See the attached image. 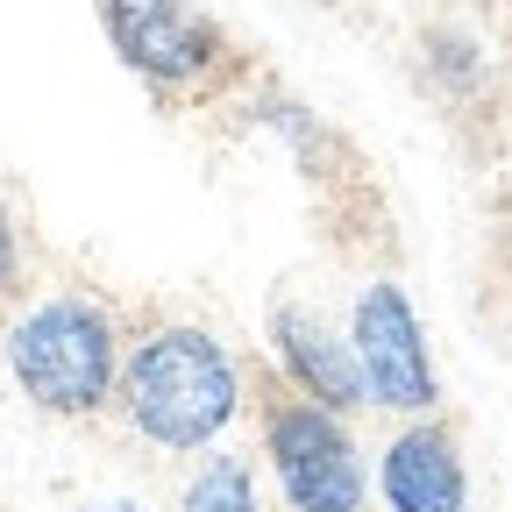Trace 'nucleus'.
Listing matches in <instances>:
<instances>
[{"label":"nucleus","instance_id":"10","mask_svg":"<svg viewBox=\"0 0 512 512\" xmlns=\"http://www.w3.org/2000/svg\"><path fill=\"white\" fill-rule=\"evenodd\" d=\"M178 512H264V484H256V463L235 456V448H214L200 456V470L185 477Z\"/></svg>","mask_w":512,"mask_h":512},{"label":"nucleus","instance_id":"6","mask_svg":"<svg viewBox=\"0 0 512 512\" xmlns=\"http://www.w3.org/2000/svg\"><path fill=\"white\" fill-rule=\"evenodd\" d=\"M370 491L384 512H470V463L456 427L434 413L399 420V434H384L370 463Z\"/></svg>","mask_w":512,"mask_h":512},{"label":"nucleus","instance_id":"8","mask_svg":"<svg viewBox=\"0 0 512 512\" xmlns=\"http://www.w3.org/2000/svg\"><path fill=\"white\" fill-rule=\"evenodd\" d=\"M242 121L256 128V136H271V143L299 164V178H328V164H335V128H328V114H313L306 100H292V93H278V86H256L249 107H242Z\"/></svg>","mask_w":512,"mask_h":512},{"label":"nucleus","instance_id":"3","mask_svg":"<svg viewBox=\"0 0 512 512\" xmlns=\"http://www.w3.org/2000/svg\"><path fill=\"white\" fill-rule=\"evenodd\" d=\"M249 413H256V448L271 463L285 512H370V498H377L370 456H363L349 413L313 406L285 377H256Z\"/></svg>","mask_w":512,"mask_h":512},{"label":"nucleus","instance_id":"12","mask_svg":"<svg viewBox=\"0 0 512 512\" xmlns=\"http://www.w3.org/2000/svg\"><path fill=\"white\" fill-rule=\"evenodd\" d=\"M93 512H143V505H128V498H114V505H93Z\"/></svg>","mask_w":512,"mask_h":512},{"label":"nucleus","instance_id":"11","mask_svg":"<svg viewBox=\"0 0 512 512\" xmlns=\"http://www.w3.org/2000/svg\"><path fill=\"white\" fill-rule=\"evenodd\" d=\"M15 292H22V221L0 192V306H15Z\"/></svg>","mask_w":512,"mask_h":512},{"label":"nucleus","instance_id":"4","mask_svg":"<svg viewBox=\"0 0 512 512\" xmlns=\"http://www.w3.org/2000/svg\"><path fill=\"white\" fill-rule=\"evenodd\" d=\"M100 36L121 57V72H136L164 100H207L242 64L235 36L200 0H100Z\"/></svg>","mask_w":512,"mask_h":512},{"label":"nucleus","instance_id":"5","mask_svg":"<svg viewBox=\"0 0 512 512\" xmlns=\"http://www.w3.org/2000/svg\"><path fill=\"white\" fill-rule=\"evenodd\" d=\"M342 328H349V349H356V370H363V399L377 413H392V420L441 413V370H434V349H427V328H420V306L399 278L356 285Z\"/></svg>","mask_w":512,"mask_h":512},{"label":"nucleus","instance_id":"1","mask_svg":"<svg viewBox=\"0 0 512 512\" xmlns=\"http://www.w3.org/2000/svg\"><path fill=\"white\" fill-rule=\"evenodd\" d=\"M249 392H256V370L235 356L221 328H207V320H150L143 335H128L114 413L157 456H207L249 413Z\"/></svg>","mask_w":512,"mask_h":512},{"label":"nucleus","instance_id":"2","mask_svg":"<svg viewBox=\"0 0 512 512\" xmlns=\"http://www.w3.org/2000/svg\"><path fill=\"white\" fill-rule=\"evenodd\" d=\"M121 313L86 292V285H57L15 306V320L0 328V363H8L15 392L50 413V420H93L121 392Z\"/></svg>","mask_w":512,"mask_h":512},{"label":"nucleus","instance_id":"7","mask_svg":"<svg viewBox=\"0 0 512 512\" xmlns=\"http://www.w3.org/2000/svg\"><path fill=\"white\" fill-rule=\"evenodd\" d=\"M264 349L278 363V377L292 392H306L313 406H335V413H363V370H356V349H349V328H328V313H313L299 299H278L264 313Z\"/></svg>","mask_w":512,"mask_h":512},{"label":"nucleus","instance_id":"9","mask_svg":"<svg viewBox=\"0 0 512 512\" xmlns=\"http://www.w3.org/2000/svg\"><path fill=\"white\" fill-rule=\"evenodd\" d=\"M420 79H427V93L434 100H477L484 86H491V50L470 36V29H456V22H441V29H427L420 36Z\"/></svg>","mask_w":512,"mask_h":512}]
</instances>
